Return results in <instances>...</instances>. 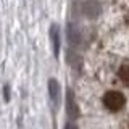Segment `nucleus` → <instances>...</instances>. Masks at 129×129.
<instances>
[{"label": "nucleus", "instance_id": "1", "mask_svg": "<svg viewBox=\"0 0 129 129\" xmlns=\"http://www.w3.org/2000/svg\"><path fill=\"white\" fill-rule=\"evenodd\" d=\"M126 105V97L119 90H108L103 95V107L108 111H119Z\"/></svg>", "mask_w": 129, "mask_h": 129}, {"label": "nucleus", "instance_id": "2", "mask_svg": "<svg viewBox=\"0 0 129 129\" xmlns=\"http://www.w3.org/2000/svg\"><path fill=\"white\" fill-rule=\"evenodd\" d=\"M66 113L70 116V119H76L79 116V108L74 99V92L71 89H68V94H66Z\"/></svg>", "mask_w": 129, "mask_h": 129}, {"label": "nucleus", "instance_id": "6", "mask_svg": "<svg viewBox=\"0 0 129 129\" xmlns=\"http://www.w3.org/2000/svg\"><path fill=\"white\" fill-rule=\"evenodd\" d=\"M118 78H119L121 82L129 86V63H123L118 68Z\"/></svg>", "mask_w": 129, "mask_h": 129}, {"label": "nucleus", "instance_id": "5", "mask_svg": "<svg viewBox=\"0 0 129 129\" xmlns=\"http://www.w3.org/2000/svg\"><path fill=\"white\" fill-rule=\"evenodd\" d=\"M66 36H68V40H70L71 45H78L81 42V34H79V27L76 24L70 23L68 24V29H66Z\"/></svg>", "mask_w": 129, "mask_h": 129}, {"label": "nucleus", "instance_id": "4", "mask_svg": "<svg viewBox=\"0 0 129 129\" xmlns=\"http://www.w3.org/2000/svg\"><path fill=\"white\" fill-rule=\"evenodd\" d=\"M50 40H52V45H53V53L55 56H58L60 55V27L56 24L50 26Z\"/></svg>", "mask_w": 129, "mask_h": 129}, {"label": "nucleus", "instance_id": "8", "mask_svg": "<svg viewBox=\"0 0 129 129\" xmlns=\"http://www.w3.org/2000/svg\"><path fill=\"white\" fill-rule=\"evenodd\" d=\"M127 129H129V124H127Z\"/></svg>", "mask_w": 129, "mask_h": 129}, {"label": "nucleus", "instance_id": "7", "mask_svg": "<svg viewBox=\"0 0 129 129\" xmlns=\"http://www.w3.org/2000/svg\"><path fill=\"white\" fill-rule=\"evenodd\" d=\"M64 129H78V126H76L74 123H71V121H70V123L64 124Z\"/></svg>", "mask_w": 129, "mask_h": 129}, {"label": "nucleus", "instance_id": "3", "mask_svg": "<svg viewBox=\"0 0 129 129\" xmlns=\"http://www.w3.org/2000/svg\"><path fill=\"white\" fill-rule=\"evenodd\" d=\"M60 84L55 78H50L48 79V95H50V100H52V105L53 108H56L60 105Z\"/></svg>", "mask_w": 129, "mask_h": 129}]
</instances>
